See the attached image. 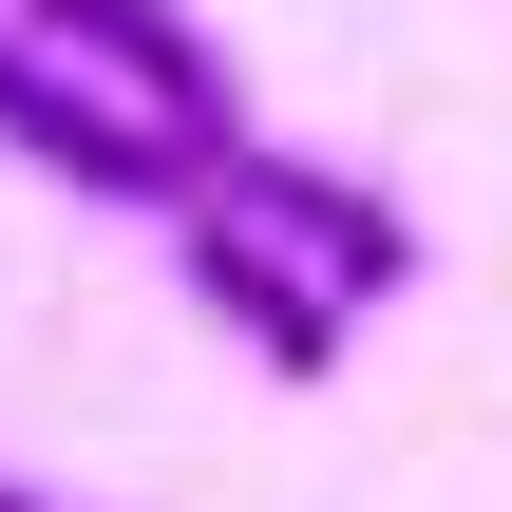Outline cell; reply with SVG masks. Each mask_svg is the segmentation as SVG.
I'll list each match as a JSON object with an SVG mask.
<instances>
[{
  "label": "cell",
  "instance_id": "4",
  "mask_svg": "<svg viewBox=\"0 0 512 512\" xmlns=\"http://www.w3.org/2000/svg\"><path fill=\"white\" fill-rule=\"evenodd\" d=\"M0 512H57V494H0Z\"/></svg>",
  "mask_w": 512,
  "mask_h": 512
},
{
  "label": "cell",
  "instance_id": "3",
  "mask_svg": "<svg viewBox=\"0 0 512 512\" xmlns=\"http://www.w3.org/2000/svg\"><path fill=\"white\" fill-rule=\"evenodd\" d=\"M0 19H19V38H57V0H0Z\"/></svg>",
  "mask_w": 512,
  "mask_h": 512
},
{
  "label": "cell",
  "instance_id": "1",
  "mask_svg": "<svg viewBox=\"0 0 512 512\" xmlns=\"http://www.w3.org/2000/svg\"><path fill=\"white\" fill-rule=\"evenodd\" d=\"M209 209H228V228H266V247L342 304V323H361V304H399V285H437V228H418L380 171L285 152V133H228V152H209Z\"/></svg>",
  "mask_w": 512,
  "mask_h": 512
},
{
  "label": "cell",
  "instance_id": "2",
  "mask_svg": "<svg viewBox=\"0 0 512 512\" xmlns=\"http://www.w3.org/2000/svg\"><path fill=\"white\" fill-rule=\"evenodd\" d=\"M171 266H190V304H209V323H228V342H247L266 380H342V342H361V323H342V304H323V285H304V266L266 247V228H228L209 190L171 209Z\"/></svg>",
  "mask_w": 512,
  "mask_h": 512
}]
</instances>
